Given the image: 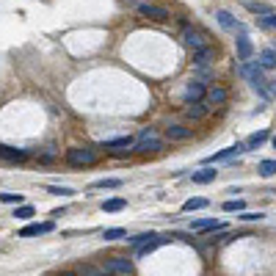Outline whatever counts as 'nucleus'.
Returning a JSON list of instances; mask_svg holds the SVG:
<instances>
[{
	"label": "nucleus",
	"instance_id": "obj_30",
	"mask_svg": "<svg viewBox=\"0 0 276 276\" xmlns=\"http://www.w3.org/2000/svg\"><path fill=\"white\" fill-rule=\"evenodd\" d=\"M243 207H246V202H243V199H230V202H224V210H227V213L243 210Z\"/></svg>",
	"mask_w": 276,
	"mask_h": 276
},
{
	"label": "nucleus",
	"instance_id": "obj_20",
	"mask_svg": "<svg viewBox=\"0 0 276 276\" xmlns=\"http://www.w3.org/2000/svg\"><path fill=\"white\" fill-rule=\"evenodd\" d=\"M188 105H191V108H188V119H205L207 116V108H210V105H207V103H202V99H199V103H188Z\"/></svg>",
	"mask_w": 276,
	"mask_h": 276
},
{
	"label": "nucleus",
	"instance_id": "obj_22",
	"mask_svg": "<svg viewBox=\"0 0 276 276\" xmlns=\"http://www.w3.org/2000/svg\"><path fill=\"white\" fill-rule=\"evenodd\" d=\"M257 64L262 66V69H273V66H276V50H262Z\"/></svg>",
	"mask_w": 276,
	"mask_h": 276
},
{
	"label": "nucleus",
	"instance_id": "obj_5",
	"mask_svg": "<svg viewBox=\"0 0 276 276\" xmlns=\"http://www.w3.org/2000/svg\"><path fill=\"white\" fill-rule=\"evenodd\" d=\"M183 42L191 47V50H202V47L207 44V36L202 31L191 28V25H185V28H183Z\"/></svg>",
	"mask_w": 276,
	"mask_h": 276
},
{
	"label": "nucleus",
	"instance_id": "obj_26",
	"mask_svg": "<svg viewBox=\"0 0 276 276\" xmlns=\"http://www.w3.org/2000/svg\"><path fill=\"white\" fill-rule=\"evenodd\" d=\"M36 215V210H33L31 205H19L17 210H14V218H22V221H28V218H33Z\"/></svg>",
	"mask_w": 276,
	"mask_h": 276
},
{
	"label": "nucleus",
	"instance_id": "obj_36",
	"mask_svg": "<svg viewBox=\"0 0 276 276\" xmlns=\"http://www.w3.org/2000/svg\"><path fill=\"white\" fill-rule=\"evenodd\" d=\"M240 218H243V221H262L265 215H262V213H243Z\"/></svg>",
	"mask_w": 276,
	"mask_h": 276
},
{
	"label": "nucleus",
	"instance_id": "obj_24",
	"mask_svg": "<svg viewBox=\"0 0 276 276\" xmlns=\"http://www.w3.org/2000/svg\"><path fill=\"white\" fill-rule=\"evenodd\" d=\"M257 171L262 174V177H273L276 174V160H260Z\"/></svg>",
	"mask_w": 276,
	"mask_h": 276
},
{
	"label": "nucleus",
	"instance_id": "obj_9",
	"mask_svg": "<svg viewBox=\"0 0 276 276\" xmlns=\"http://www.w3.org/2000/svg\"><path fill=\"white\" fill-rule=\"evenodd\" d=\"M166 138L169 141H188V138H193V130L191 127H183V124H171V127H166Z\"/></svg>",
	"mask_w": 276,
	"mask_h": 276
},
{
	"label": "nucleus",
	"instance_id": "obj_31",
	"mask_svg": "<svg viewBox=\"0 0 276 276\" xmlns=\"http://www.w3.org/2000/svg\"><path fill=\"white\" fill-rule=\"evenodd\" d=\"M0 202H6V205H19V202H22V193H0Z\"/></svg>",
	"mask_w": 276,
	"mask_h": 276
},
{
	"label": "nucleus",
	"instance_id": "obj_27",
	"mask_svg": "<svg viewBox=\"0 0 276 276\" xmlns=\"http://www.w3.org/2000/svg\"><path fill=\"white\" fill-rule=\"evenodd\" d=\"M91 188H122V180L119 177H105V180H97Z\"/></svg>",
	"mask_w": 276,
	"mask_h": 276
},
{
	"label": "nucleus",
	"instance_id": "obj_40",
	"mask_svg": "<svg viewBox=\"0 0 276 276\" xmlns=\"http://www.w3.org/2000/svg\"><path fill=\"white\" fill-rule=\"evenodd\" d=\"M141 3H144V0H141Z\"/></svg>",
	"mask_w": 276,
	"mask_h": 276
},
{
	"label": "nucleus",
	"instance_id": "obj_16",
	"mask_svg": "<svg viewBox=\"0 0 276 276\" xmlns=\"http://www.w3.org/2000/svg\"><path fill=\"white\" fill-rule=\"evenodd\" d=\"M205 94H207L205 86H202L199 80H191V83H188V89H185V99H188V103H199Z\"/></svg>",
	"mask_w": 276,
	"mask_h": 276
},
{
	"label": "nucleus",
	"instance_id": "obj_39",
	"mask_svg": "<svg viewBox=\"0 0 276 276\" xmlns=\"http://www.w3.org/2000/svg\"><path fill=\"white\" fill-rule=\"evenodd\" d=\"M273 146H276V136H273Z\"/></svg>",
	"mask_w": 276,
	"mask_h": 276
},
{
	"label": "nucleus",
	"instance_id": "obj_18",
	"mask_svg": "<svg viewBox=\"0 0 276 276\" xmlns=\"http://www.w3.org/2000/svg\"><path fill=\"white\" fill-rule=\"evenodd\" d=\"M166 240H169V238H158V235H155L152 240H146V243H141V246H136V254H138V257H146V254H152L155 248H158L160 243H166Z\"/></svg>",
	"mask_w": 276,
	"mask_h": 276
},
{
	"label": "nucleus",
	"instance_id": "obj_13",
	"mask_svg": "<svg viewBox=\"0 0 276 276\" xmlns=\"http://www.w3.org/2000/svg\"><path fill=\"white\" fill-rule=\"evenodd\" d=\"M213 58H215V50L210 44H205L202 50H193V64H196V66H207Z\"/></svg>",
	"mask_w": 276,
	"mask_h": 276
},
{
	"label": "nucleus",
	"instance_id": "obj_2",
	"mask_svg": "<svg viewBox=\"0 0 276 276\" xmlns=\"http://www.w3.org/2000/svg\"><path fill=\"white\" fill-rule=\"evenodd\" d=\"M240 75H243L248 83L254 86L260 94H262V99H268V91H265V78H262V66L260 64H252V61H246V64H240Z\"/></svg>",
	"mask_w": 276,
	"mask_h": 276
},
{
	"label": "nucleus",
	"instance_id": "obj_28",
	"mask_svg": "<svg viewBox=\"0 0 276 276\" xmlns=\"http://www.w3.org/2000/svg\"><path fill=\"white\" fill-rule=\"evenodd\" d=\"M47 193H53V196H72V188H64V185H50L47 188Z\"/></svg>",
	"mask_w": 276,
	"mask_h": 276
},
{
	"label": "nucleus",
	"instance_id": "obj_6",
	"mask_svg": "<svg viewBox=\"0 0 276 276\" xmlns=\"http://www.w3.org/2000/svg\"><path fill=\"white\" fill-rule=\"evenodd\" d=\"M105 271L108 273H119V276H130L133 273V262L127 257H111V260H105Z\"/></svg>",
	"mask_w": 276,
	"mask_h": 276
},
{
	"label": "nucleus",
	"instance_id": "obj_8",
	"mask_svg": "<svg viewBox=\"0 0 276 276\" xmlns=\"http://www.w3.org/2000/svg\"><path fill=\"white\" fill-rule=\"evenodd\" d=\"M0 158L9 163H22L28 160V149H14V146H0Z\"/></svg>",
	"mask_w": 276,
	"mask_h": 276
},
{
	"label": "nucleus",
	"instance_id": "obj_37",
	"mask_svg": "<svg viewBox=\"0 0 276 276\" xmlns=\"http://www.w3.org/2000/svg\"><path fill=\"white\" fill-rule=\"evenodd\" d=\"M273 94H276V80H273Z\"/></svg>",
	"mask_w": 276,
	"mask_h": 276
},
{
	"label": "nucleus",
	"instance_id": "obj_11",
	"mask_svg": "<svg viewBox=\"0 0 276 276\" xmlns=\"http://www.w3.org/2000/svg\"><path fill=\"white\" fill-rule=\"evenodd\" d=\"M205 97H207V105H224L227 99H230V91H227L224 86H213Z\"/></svg>",
	"mask_w": 276,
	"mask_h": 276
},
{
	"label": "nucleus",
	"instance_id": "obj_12",
	"mask_svg": "<svg viewBox=\"0 0 276 276\" xmlns=\"http://www.w3.org/2000/svg\"><path fill=\"white\" fill-rule=\"evenodd\" d=\"M224 221H215V218H199L193 221V230L196 232H215V230H224Z\"/></svg>",
	"mask_w": 276,
	"mask_h": 276
},
{
	"label": "nucleus",
	"instance_id": "obj_3",
	"mask_svg": "<svg viewBox=\"0 0 276 276\" xmlns=\"http://www.w3.org/2000/svg\"><path fill=\"white\" fill-rule=\"evenodd\" d=\"M160 149H163V141L155 136V130L149 127V130H141L136 149H130V152H136V155H149V152H160Z\"/></svg>",
	"mask_w": 276,
	"mask_h": 276
},
{
	"label": "nucleus",
	"instance_id": "obj_10",
	"mask_svg": "<svg viewBox=\"0 0 276 276\" xmlns=\"http://www.w3.org/2000/svg\"><path fill=\"white\" fill-rule=\"evenodd\" d=\"M44 232H53V221H44V224H31L25 230L17 232V238H33V235H44Z\"/></svg>",
	"mask_w": 276,
	"mask_h": 276
},
{
	"label": "nucleus",
	"instance_id": "obj_14",
	"mask_svg": "<svg viewBox=\"0 0 276 276\" xmlns=\"http://www.w3.org/2000/svg\"><path fill=\"white\" fill-rule=\"evenodd\" d=\"M235 47H238V58H243V61H248V58H252L254 44H252V39H248V36H243V33H240L238 42H235Z\"/></svg>",
	"mask_w": 276,
	"mask_h": 276
},
{
	"label": "nucleus",
	"instance_id": "obj_34",
	"mask_svg": "<svg viewBox=\"0 0 276 276\" xmlns=\"http://www.w3.org/2000/svg\"><path fill=\"white\" fill-rule=\"evenodd\" d=\"M260 22L265 25V28H276V14H273V11H271V14H265V17L260 19Z\"/></svg>",
	"mask_w": 276,
	"mask_h": 276
},
{
	"label": "nucleus",
	"instance_id": "obj_23",
	"mask_svg": "<svg viewBox=\"0 0 276 276\" xmlns=\"http://www.w3.org/2000/svg\"><path fill=\"white\" fill-rule=\"evenodd\" d=\"M124 207H127V202H124L122 196L103 202V210H105V213H119V210H124Z\"/></svg>",
	"mask_w": 276,
	"mask_h": 276
},
{
	"label": "nucleus",
	"instance_id": "obj_7",
	"mask_svg": "<svg viewBox=\"0 0 276 276\" xmlns=\"http://www.w3.org/2000/svg\"><path fill=\"white\" fill-rule=\"evenodd\" d=\"M240 152H248V149H246V144L227 146V149H221V152L210 155V158H207V163H218V160H230V158H235V155H240Z\"/></svg>",
	"mask_w": 276,
	"mask_h": 276
},
{
	"label": "nucleus",
	"instance_id": "obj_4",
	"mask_svg": "<svg viewBox=\"0 0 276 276\" xmlns=\"http://www.w3.org/2000/svg\"><path fill=\"white\" fill-rule=\"evenodd\" d=\"M138 14L146 17V19H155V22H166L171 14L169 9H163V6H155V3H138Z\"/></svg>",
	"mask_w": 276,
	"mask_h": 276
},
{
	"label": "nucleus",
	"instance_id": "obj_21",
	"mask_svg": "<svg viewBox=\"0 0 276 276\" xmlns=\"http://www.w3.org/2000/svg\"><path fill=\"white\" fill-rule=\"evenodd\" d=\"M268 138H271V133H268V130H260V133H254V136L246 141V149H257V146H262Z\"/></svg>",
	"mask_w": 276,
	"mask_h": 276
},
{
	"label": "nucleus",
	"instance_id": "obj_17",
	"mask_svg": "<svg viewBox=\"0 0 276 276\" xmlns=\"http://www.w3.org/2000/svg\"><path fill=\"white\" fill-rule=\"evenodd\" d=\"M133 146V138L130 136H122V138H108L103 141V149H111V152H116V149H130Z\"/></svg>",
	"mask_w": 276,
	"mask_h": 276
},
{
	"label": "nucleus",
	"instance_id": "obj_25",
	"mask_svg": "<svg viewBox=\"0 0 276 276\" xmlns=\"http://www.w3.org/2000/svg\"><path fill=\"white\" fill-rule=\"evenodd\" d=\"M210 202H207L205 196H196V199H188L183 205V210H202V207H207Z\"/></svg>",
	"mask_w": 276,
	"mask_h": 276
},
{
	"label": "nucleus",
	"instance_id": "obj_1",
	"mask_svg": "<svg viewBox=\"0 0 276 276\" xmlns=\"http://www.w3.org/2000/svg\"><path fill=\"white\" fill-rule=\"evenodd\" d=\"M66 163L72 169H86V166L97 163V152L91 146H72V149H66Z\"/></svg>",
	"mask_w": 276,
	"mask_h": 276
},
{
	"label": "nucleus",
	"instance_id": "obj_35",
	"mask_svg": "<svg viewBox=\"0 0 276 276\" xmlns=\"http://www.w3.org/2000/svg\"><path fill=\"white\" fill-rule=\"evenodd\" d=\"M80 276H108V271H97V268H83Z\"/></svg>",
	"mask_w": 276,
	"mask_h": 276
},
{
	"label": "nucleus",
	"instance_id": "obj_19",
	"mask_svg": "<svg viewBox=\"0 0 276 276\" xmlns=\"http://www.w3.org/2000/svg\"><path fill=\"white\" fill-rule=\"evenodd\" d=\"M215 177H218V171H215V169H202V171H193L191 174V180L196 185H207V183H213Z\"/></svg>",
	"mask_w": 276,
	"mask_h": 276
},
{
	"label": "nucleus",
	"instance_id": "obj_33",
	"mask_svg": "<svg viewBox=\"0 0 276 276\" xmlns=\"http://www.w3.org/2000/svg\"><path fill=\"white\" fill-rule=\"evenodd\" d=\"M155 235L152 232H144V235H136V238H130V243L133 246H141V243H146V240H152Z\"/></svg>",
	"mask_w": 276,
	"mask_h": 276
},
{
	"label": "nucleus",
	"instance_id": "obj_38",
	"mask_svg": "<svg viewBox=\"0 0 276 276\" xmlns=\"http://www.w3.org/2000/svg\"><path fill=\"white\" fill-rule=\"evenodd\" d=\"M61 276H75V273H61Z\"/></svg>",
	"mask_w": 276,
	"mask_h": 276
},
{
	"label": "nucleus",
	"instance_id": "obj_32",
	"mask_svg": "<svg viewBox=\"0 0 276 276\" xmlns=\"http://www.w3.org/2000/svg\"><path fill=\"white\" fill-rule=\"evenodd\" d=\"M254 14H271V6H262V3H246Z\"/></svg>",
	"mask_w": 276,
	"mask_h": 276
},
{
	"label": "nucleus",
	"instance_id": "obj_15",
	"mask_svg": "<svg viewBox=\"0 0 276 276\" xmlns=\"http://www.w3.org/2000/svg\"><path fill=\"white\" fill-rule=\"evenodd\" d=\"M215 19H218V25H221V28H227V31H243V25H240L238 19L230 14V11H218Z\"/></svg>",
	"mask_w": 276,
	"mask_h": 276
},
{
	"label": "nucleus",
	"instance_id": "obj_29",
	"mask_svg": "<svg viewBox=\"0 0 276 276\" xmlns=\"http://www.w3.org/2000/svg\"><path fill=\"white\" fill-rule=\"evenodd\" d=\"M103 238H105V240H119V238H127V232L119 230V227H113V230H105V232H103Z\"/></svg>",
	"mask_w": 276,
	"mask_h": 276
}]
</instances>
